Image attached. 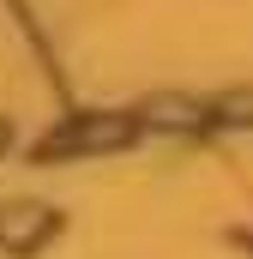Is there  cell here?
<instances>
[{
	"label": "cell",
	"mask_w": 253,
	"mask_h": 259,
	"mask_svg": "<svg viewBox=\"0 0 253 259\" xmlns=\"http://www.w3.org/2000/svg\"><path fill=\"white\" fill-rule=\"evenodd\" d=\"M55 235V211L49 205H6L0 211V247H36V241H49Z\"/></svg>",
	"instance_id": "1"
},
{
	"label": "cell",
	"mask_w": 253,
	"mask_h": 259,
	"mask_svg": "<svg viewBox=\"0 0 253 259\" xmlns=\"http://www.w3.org/2000/svg\"><path fill=\"white\" fill-rule=\"evenodd\" d=\"M0 145H6V127H0Z\"/></svg>",
	"instance_id": "2"
}]
</instances>
